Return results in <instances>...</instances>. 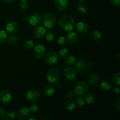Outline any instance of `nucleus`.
I'll return each mask as SVG.
<instances>
[{"mask_svg":"<svg viewBox=\"0 0 120 120\" xmlns=\"http://www.w3.org/2000/svg\"><path fill=\"white\" fill-rule=\"evenodd\" d=\"M12 94L8 90H2L0 91V102L1 103H8L11 101Z\"/></svg>","mask_w":120,"mask_h":120,"instance_id":"nucleus-10","label":"nucleus"},{"mask_svg":"<svg viewBox=\"0 0 120 120\" xmlns=\"http://www.w3.org/2000/svg\"><path fill=\"white\" fill-rule=\"evenodd\" d=\"M46 32V30L44 26L41 25L37 26L34 29V35L36 38L41 39L44 37Z\"/></svg>","mask_w":120,"mask_h":120,"instance_id":"nucleus-14","label":"nucleus"},{"mask_svg":"<svg viewBox=\"0 0 120 120\" xmlns=\"http://www.w3.org/2000/svg\"><path fill=\"white\" fill-rule=\"evenodd\" d=\"M43 25L46 28H51L55 26L56 22V18L54 14L49 13L44 15L43 18Z\"/></svg>","mask_w":120,"mask_h":120,"instance_id":"nucleus-4","label":"nucleus"},{"mask_svg":"<svg viewBox=\"0 0 120 120\" xmlns=\"http://www.w3.org/2000/svg\"><path fill=\"white\" fill-rule=\"evenodd\" d=\"M60 71L56 68H50L48 70L46 73V78L48 82L51 83H55L57 82L60 77Z\"/></svg>","mask_w":120,"mask_h":120,"instance_id":"nucleus-3","label":"nucleus"},{"mask_svg":"<svg viewBox=\"0 0 120 120\" xmlns=\"http://www.w3.org/2000/svg\"><path fill=\"white\" fill-rule=\"evenodd\" d=\"M59 26L66 31H71L75 28V19L70 15H62L58 20Z\"/></svg>","mask_w":120,"mask_h":120,"instance_id":"nucleus-1","label":"nucleus"},{"mask_svg":"<svg viewBox=\"0 0 120 120\" xmlns=\"http://www.w3.org/2000/svg\"><path fill=\"white\" fill-rule=\"evenodd\" d=\"M29 110H30V111L31 112H37L39 110L38 105H37V104H33V105H30V107H29Z\"/></svg>","mask_w":120,"mask_h":120,"instance_id":"nucleus-37","label":"nucleus"},{"mask_svg":"<svg viewBox=\"0 0 120 120\" xmlns=\"http://www.w3.org/2000/svg\"><path fill=\"white\" fill-rule=\"evenodd\" d=\"M29 120H36V119H35V118H29V119H28Z\"/></svg>","mask_w":120,"mask_h":120,"instance_id":"nucleus-45","label":"nucleus"},{"mask_svg":"<svg viewBox=\"0 0 120 120\" xmlns=\"http://www.w3.org/2000/svg\"><path fill=\"white\" fill-rule=\"evenodd\" d=\"M64 75L67 80L72 81L76 79L77 76V73L76 70L75 69L71 67H68L65 68L63 71Z\"/></svg>","mask_w":120,"mask_h":120,"instance_id":"nucleus-8","label":"nucleus"},{"mask_svg":"<svg viewBox=\"0 0 120 120\" xmlns=\"http://www.w3.org/2000/svg\"><path fill=\"white\" fill-rule=\"evenodd\" d=\"M117 56H118V60H120V53H118V55H117Z\"/></svg>","mask_w":120,"mask_h":120,"instance_id":"nucleus-44","label":"nucleus"},{"mask_svg":"<svg viewBox=\"0 0 120 120\" xmlns=\"http://www.w3.org/2000/svg\"><path fill=\"white\" fill-rule=\"evenodd\" d=\"M111 2L114 5H119L120 4V0H111Z\"/></svg>","mask_w":120,"mask_h":120,"instance_id":"nucleus-41","label":"nucleus"},{"mask_svg":"<svg viewBox=\"0 0 120 120\" xmlns=\"http://www.w3.org/2000/svg\"><path fill=\"white\" fill-rule=\"evenodd\" d=\"M85 101H86L88 104H93L96 101V97L92 93H87L85 96Z\"/></svg>","mask_w":120,"mask_h":120,"instance_id":"nucleus-24","label":"nucleus"},{"mask_svg":"<svg viewBox=\"0 0 120 120\" xmlns=\"http://www.w3.org/2000/svg\"><path fill=\"white\" fill-rule=\"evenodd\" d=\"M58 54L54 51L49 52L44 56V61L48 65L55 64L58 60Z\"/></svg>","mask_w":120,"mask_h":120,"instance_id":"nucleus-6","label":"nucleus"},{"mask_svg":"<svg viewBox=\"0 0 120 120\" xmlns=\"http://www.w3.org/2000/svg\"><path fill=\"white\" fill-rule=\"evenodd\" d=\"M7 118L9 120H12V119H14L16 116L15 115V113L12 110H9V111H8L7 112H5V115Z\"/></svg>","mask_w":120,"mask_h":120,"instance_id":"nucleus-30","label":"nucleus"},{"mask_svg":"<svg viewBox=\"0 0 120 120\" xmlns=\"http://www.w3.org/2000/svg\"><path fill=\"white\" fill-rule=\"evenodd\" d=\"M46 48L43 45H36L34 49V55L36 59H41L44 57L46 55Z\"/></svg>","mask_w":120,"mask_h":120,"instance_id":"nucleus-7","label":"nucleus"},{"mask_svg":"<svg viewBox=\"0 0 120 120\" xmlns=\"http://www.w3.org/2000/svg\"><path fill=\"white\" fill-rule=\"evenodd\" d=\"M112 82L115 85L119 86L120 84V73L117 72L113 75L112 77Z\"/></svg>","mask_w":120,"mask_h":120,"instance_id":"nucleus-26","label":"nucleus"},{"mask_svg":"<svg viewBox=\"0 0 120 120\" xmlns=\"http://www.w3.org/2000/svg\"><path fill=\"white\" fill-rule=\"evenodd\" d=\"M112 92H113V93L115 95H117H117H119L120 93V88L118 87H115L113 89Z\"/></svg>","mask_w":120,"mask_h":120,"instance_id":"nucleus-38","label":"nucleus"},{"mask_svg":"<svg viewBox=\"0 0 120 120\" xmlns=\"http://www.w3.org/2000/svg\"><path fill=\"white\" fill-rule=\"evenodd\" d=\"M24 46L27 49H31L34 47V43L31 40H27L24 43Z\"/></svg>","mask_w":120,"mask_h":120,"instance_id":"nucleus-29","label":"nucleus"},{"mask_svg":"<svg viewBox=\"0 0 120 120\" xmlns=\"http://www.w3.org/2000/svg\"><path fill=\"white\" fill-rule=\"evenodd\" d=\"M5 29L8 34H14L16 33L18 29V25L15 21H9L6 25Z\"/></svg>","mask_w":120,"mask_h":120,"instance_id":"nucleus-11","label":"nucleus"},{"mask_svg":"<svg viewBox=\"0 0 120 120\" xmlns=\"http://www.w3.org/2000/svg\"><path fill=\"white\" fill-rule=\"evenodd\" d=\"M75 63L76 71L80 74H85L89 72L92 68L91 62L86 59H80L76 61Z\"/></svg>","mask_w":120,"mask_h":120,"instance_id":"nucleus-2","label":"nucleus"},{"mask_svg":"<svg viewBox=\"0 0 120 120\" xmlns=\"http://www.w3.org/2000/svg\"><path fill=\"white\" fill-rule=\"evenodd\" d=\"M55 6L60 11L65 10L68 6V0H55Z\"/></svg>","mask_w":120,"mask_h":120,"instance_id":"nucleus-17","label":"nucleus"},{"mask_svg":"<svg viewBox=\"0 0 120 120\" xmlns=\"http://www.w3.org/2000/svg\"><path fill=\"white\" fill-rule=\"evenodd\" d=\"M41 21H42V16L40 14H37V13L31 14L28 18V22L32 26L39 24Z\"/></svg>","mask_w":120,"mask_h":120,"instance_id":"nucleus-12","label":"nucleus"},{"mask_svg":"<svg viewBox=\"0 0 120 120\" xmlns=\"http://www.w3.org/2000/svg\"><path fill=\"white\" fill-rule=\"evenodd\" d=\"M84 1V0H80V4H82L83 2Z\"/></svg>","mask_w":120,"mask_h":120,"instance_id":"nucleus-43","label":"nucleus"},{"mask_svg":"<svg viewBox=\"0 0 120 120\" xmlns=\"http://www.w3.org/2000/svg\"><path fill=\"white\" fill-rule=\"evenodd\" d=\"M76 61H77V58L76 56H73V55H69V56H67L64 59L65 64L68 66L73 65L74 64H75Z\"/></svg>","mask_w":120,"mask_h":120,"instance_id":"nucleus-22","label":"nucleus"},{"mask_svg":"<svg viewBox=\"0 0 120 120\" xmlns=\"http://www.w3.org/2000/svg\"><path fill=\"white\" fill-rule=\"evenodd\" d=\"M89 90V86L84 81H80L77 83L75 87V93L79 96L86 94Z\"/></svg>","mask_w":120,"mask_h":120,"instance_id":"nucleus-5","label":"nucleus"},{"mask_svg":"<svg viewBox=\"0 0 120 120\" xmlns=\"http://www.w3.org/2000/svg\"><path fill=\"white\" fill-rule=\"evenodd\" d=\"M89 25L84 21H80L76 25V30L80 34H84L89 30Z\"/></svg>","mask_w":120,"mask_h":120,"instance_id":"nucleus-16","label":"nucleus"},{"mask_svg":"<svg viewBox=\"0 0 120 120\" xmlns=\"http://www.w3.org/2000/svg\"><path fill=\"white\" fill-rule=\"evenodd\" d=\"M55 38V35L52 31H48L46 34V39L49 42H52Z\"/></svg>","mask_w":120,"mask_h":120,"instance_id":"nucleus-28","label":"nucleus"},{"mask_svg":"<svg viewBox=\"0 0 120 120\" xmlns=\"http://www.w3.org/2000/svg\"><path fill=\"white\" fill-rule=\"evenodd\" d=\"M68 53V50L67 48H62V49H59L58 51V55L60 56H64L66 55Z\"/></svg>","mask_w":120,"mask_h":120,"instance_id":"nucleus-34","label":"nucleus"},{"mask_svg":"<svg viewBox=\"0 0 120 120\" xmlns=\"http://www.w3.org/2000/svg\"><path fill=\"white\" fill-rule=\"evenodd\" d=\"M75 101L79 107H83L85 104V100L83 97H82V96H77L76 98Z\"/></svg>","mask_w":120,"mask_h":120,"instance_id":"nucleus-27","label":"nucleus"},{"mask_svg":"<svg viewBox=\"0 0 120 120\" xmlns=\"http://www.w3.org/2000/svg\"><path fill=\"white\" fill-rule=\"evenodd\" d=\"M8 41L12 44H15L18 42V38L16 35H12L8 38Z\"/></svg>","mask_w":120,"mask_h":120,"instance_id":"nucleus-31","label":"nucleus"},{"mask_svg":"<svg viewBox=\"0 0 120 120\" xmlns=\"http://www.w3.org/2000/svg\"><path fill=\"white\" fill-rule=\"evenodd\" d=\"M57 44L59 45H63L66 42V38L64 36H60L57 38Z\"/></svg>","mask_w":120,"mask_h":120,"instance_id":"nucleus-32","label":"nucleus"},{"mask_svg":"<svg viewBox=\"0 0 120 120\" xmlns=\"http://www.w3.org/2000/svg\"><path fill=\"white\" fill-rule=\"evenodd\" d=\"M28 7H29V5H28V2H26V1H22V2L20 4V8L22 10H26L28 8Z\"/></svg>","mask_w":120,"mask_h":120,"instance_id":"nucleus-36","label":"nucleus"},{"mask_svg":"<svg viewBox=\"0 0 120 120\" xmlns=\"http://www.w3.org/2000/svg\"><path fill=\"white\" fill-rule=\"evenodd\" d=\"M100 86L104 90H110L112 87V83L110 80L107 79H103L100 82Z\"/></svg>","mask_w":120,"mask_h":120,"instance_id":"nucleus-20","label":"nucleus"},{"mask_svg":"<svg viewBox=\"0 0 120 120\" xmlns=\"http://www.w3.org/2000/svg\"><path fill=\"white\" fill-rule=\"evenodd\" d=\"M64 107L68 111H72L76 108V103L73 100H68L64 103Z\"/></svg>","mask_w":120,"mask_h":120,"instance_id":"nucleus-21","label":"nucleus"},{"mask_svg":"<svg viewBox=\"0 0 120 120\" xmlns=\"http://www.w3.org/2000/svg\"><path fill=\"white\" fill-rule=\"evenodd\" d=\"M76 93L73 90H70V91H69L67 93V97L69 98H70V99H72V98H75L76 97Z\"/></svg>","mask_w":120,"mask_h":120,"instance_id":"nucleus-35","label":"nucleus"},{"mask_svg":"<svg viewBox=\"0 0 120 120\" xmlns=\"http://www.w3.org/2000/svg\"><path fill=\"white\" fill-rule=\"evenodd\" d=\"M30 111L29 108L23 107L18 111L16 113V117L19 120H24L28 119L30 116Z\"/></svg>","mask_w":120,"mask_h":120,"instance_id":"nucleus-9","label":"nucleus"},{"mask_svg":"<svg viewBox=\"0 0 120 120\" xmlns=\"http://www.w3.org/2000/svg\"><path fill=\"white\" fill-rule=\"evenodd\" d=\"M115 105H116V109H117L118 111H120V100H119V99L117 100V101H116V103H115Z\"/></svg>","mask_w":120,"mask_h":120,"instance_id":"nucleus-40","label":"nucleus"},{"mask_svg":"<svg viewBox=\"0 0 120 120\" xmlns=\"http://www.w3.org/2000/svg\"><path fill=\"white\" fill-rule=\"evenodd\" d=\"M5 111L3 108L0 107V118L5 117Z\"/></svg>","mask_w":120,"mask_h":120,"instance_id":"nucleus-39","label":"nucleus"},{"mask_svg":"<svg viewBox=\"0 0 120 120\" xmlns=\"http://www.w3.org/2000/svg\"><path fill=\"white\" fill-rule=\"evenodd\" d=\"M55 88L52 84H48L43 89V93L47 97H50L55 93Z\"/></svg>","mask_w":120,"mask_h":120,"instance_id":"nucleus-18","label":"nucleus"},{"mask_svg":"<svg viewBox=\"0 0 120 120\" xmlns=\"http://www.w3.org/2000/svg\"><path fill=\"white\" fill-rule=\"evenodd\" d=\"M8 36L7 33L4 30L0 29V45L5 43L8 41Z\"/></svg>","mask_w":120,"mask_h":120,"instance_id":"nucleus-25","label":"nucleus"},{"mask_svg":"<svg viewBox=\"0 0 120 120\" xmlns=\"http://www.w3.org/2000/svg\"><path fill=\"white\" fill-rule=\"evenodd\" d=\"M4 2H8V3H9V2H13V1H14V0H3Z\"/></svg>","mask_w":120,"mask_h":120,"instance_id":"nucleus-42","label":"nucleus"},{"mask_svg":"<svg viewBox=\"0 0 120 120\" xmlns=\"http://www.w3.org/2000/svg\"><path fill=\"white\" fill-rule=\"evenodd\" d=\"M77 9H79V11H80L81 12L83 13V14H86L87 12V8L86 7V6L84 5L83 4H80L77 7Z\"/></svg>","mask_w":120,"mask_h":120,"instance_id":"nucleus-33","label":"nucleus"},{"mask_svg":"<svg viewBox=\"0 0 120 120\" xmlns=\"http://www.w3.org/2000/svg\"><path fill=\"white\" fill-rule=\"evenodd\" d=\"M19 1H26V0H19Z\"/></svg>","mask_w":120,"mask_h":120,"instance_id":"nucleus-46","label":"nucleus"},{"mask_svg":"<svg viewBox=\"0 0 120 120\" xmlns=\"http://www.w3.org/2000/svg\"><path fill=\"white\" fill-rule=\"evenodd\" d=\"M66 41H68L70 44L75 45L78 43L79 41V36L76 32H71L67 35Z\"/></svg>","mask_w":120,"mask_h":120,"instance_id":"nucleus-15","label":"nucleus"},{"mask_svg":"<svg viewBox=\"0 0 120 120\" xmlns=\"http://www.w3.org/2000/svg\"><path fill=\"white\" fill-rule=\"evenodd\" d=\"M40 97V91L37 89H32L26 93V98L30 101H35Z\"/></svg>","mask_w":120,"mask_h":120,"instance_id":"nucleus-13","label":"nucleus"},{"mask_svg":"<svg viewBox=\"0 0 120 120\" xmlns=\"http://www.w3.org/2000/svg\"><path fill=\"white\" fill-rule=\"evenodd\" d=\"M90 36L94 41H100L102 38V34L98 30H93L90 32Z\"/></svg>","mask_w":120,"mask_h":120,"instance_id":"nucleus-23","label":"nucleus"},{"mask_svg":"<svg viewBox=\"0 0 120 120\" xmlns=\"http://www.w3.org/2000/svg\"><path fill=\"white\" fill-rule=\"evenodd\" d=\"M99 81V76L96 73L90 75L88 77V83L91 86H94L98 83Z\"/></svg>","mask_w":120,"mask_h":120,"instance_id":"nucleus-19","label":"nucleus"}]
</instances>
